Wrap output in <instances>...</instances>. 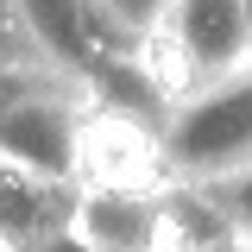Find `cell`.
Returning a JSON list of instances; mask_svg holds the SVG:
<instances>
[{
    "instance_id": "7a4b0ae2",
    "label": "cell",
    "mask_w": 252,
    "mask_h": 252,
    "mask_svg": "<svg viewBox=\"0 0 252 252\" xmlns=\"http://www.w3.org/2000/svg\"><path fill=\"white\" fill-rule=\"evenodd\" d=\"M0 164H19L38 177L82 183V132H89V101L63 69L0 76Z\"/></svg>"
},
{
    "instance_id": "7c38bea8",
    "label": "cell",
    "mask_w": 252,
    "mask_h": 252,
    "mask_svg": "<svg viewBox=\"0 0 252 252\" xmlns=\"http://www.w3.org/2000/svg\"><path fill=\"white\" fill-rule=\"evenodd\" d=\"M0 252H6V246H0Z\"/></svg>"
},
{
    "instance_id": "30bf717a",
    "label": "cell",
    "mask_w": 252,
    "mask_h": 252,
    "mask_svg": "<svg viewBox=\"0 0 252 252\" xmlns=\"http://www.w3.org/2000/svg\"><path fill=\"white\" fill-rule=\"evenodd\" d=\"M32 252H89L76 233H57V240H44V246H32Z\"/></svg>"
},
{
    "instance_id": "8fae6325",
    "label": "cell",
    "mask_w": 252,
    "mask_h": 252,
    "mask_svg": "<svg viewBox=\"0 0 252 252\" xmlns=\"http://www.w3.org/2000/svg\"><path fill=\"white\" fill-rule=\"evenodd\" d=\"M0 19H19V13H13V0H0Z\"/></svg>"
},
{
    "instance_id": "3957f363",
    "label": "cell",
    "mask_w": 252,
    "mask_h": 252,
    "mask_svg": "<svg viewBox=\"0 0 252 252\" xmlns=\"http://www.w3.org/2000/svg\"><path fill=\"white\" fill-rule=\"evenodd\" d=\"M158 38H164L170 63L183 69L177 94L183 89H208V82H227V76H246V57H252V0H170Z\"/></svg>"
},
{
    "instance_id": "52a82bcc",
    "label": "cell",
    "mask_w": 252,
    "mask_h": 252,
    "mask_svg": "<svg viewBox=\"0 0 252 252\" xmlns=\"http://www.w3.org/2000/svg\"><path fill=\"white\" fill-rule=\"evenodd\" d=\"M89 6H94V19L114 32L126 51H145L158 38V26H164V6H170V0H89Z\"/></svg>"
},
{
    "instance_id": "ba28073f",
    "label": "cell",
    "mask_w": 252,
    "mask_h": 252,
    "mask_svg": "<svg viewBox=\"0 0 252 252\" xmlns=\"http://www.w3.org/2000/svg\"><path fill=\"white\" fill-rule=\"evenodd\" d=\"M26 57H38V44L26 38V26H19V19H0V76L19 69ZM38 63H44V57H38Z\"/></svg>"
},
{
    "instance_id": "5b68a950",
    "label": "cell",
    "mask_w": 252,
    "mask_h": 252,
    "mask_svg": "<svg viewBox=\"0 0 252 252\" xmlns=\"http://www.w3.org/2000/svg\"><path fill=\"white\" fill-rule=\"evenodd\" d=\"M76 195H82V183L0 164V246L6 252H32L44 240H57V233H69Z\"/></svg>"
},
{
    "instance_id": "9c48e42d",
    "label": "cell",
    "mask_w": 252,
    "mask_h": 252,
    "mask_svg": "<svg viewBox=\"0 0 252 252\" xmlns=\"http://www.w3.org/2000/svg\"><path fill=\"white\" fill-rule=\"evenodd\" d=\"M189 252H252V240H246V227H215V233H195Z\"/></svg>"
},
{
    "instance_id": "6da1fadb",
    "label": "cell",
    "mask_w": 252,
    "mask_h": 252,
    "mask_svg": "<svg viewBox=\"0 0 252 252\" xmlns=\"http://www.w3.org/2000/svg\"><path fill=\"white\" fill-rule=\"evenodd\" d=\"M152 152L170 177L164 189L202 195V189L240 183L252 164V82L227 76V82H208V89L170 94V114L152 132Z\"/></svg>"
},
{
    "instance_id": "8992f818",
    "label": "cell",
    "mask_w": 252,
    "mask_h": 252,
    "mask_svg": "<svg viewBox=\"0 0 252 252\" xmlns=\"http://www.w3.org/2000/svg\"><path fill=\"white\" fill-rule=\"evenodd\" d=\"M13 13H19V26H26V38L38 44V57L51 63V69H63L69 82L89 69L94 57H107V51H126L114 32L94 19L89 0H13Z\"/></svg>"
},
{
    "instance_id": "277c9868",
    "label": "cell",
    "mask_w": 252,
    "mask_h": 252,
    "mask_svg": "<svg viewBox=\"0 0 252 252\" xmlns=\"http://www.w3.org/2000/svg\"><path fill=\"white\" fill-rule=\"evenodd\" d=\"M170 220L164 183H82L69 233L89 252H152Z\"/></svg>"
}]
</instances>
